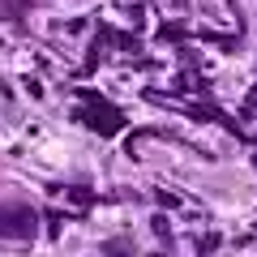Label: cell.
Here are the masks:
<instances>
[{
	"instance_id": "6da1fadb",
	"label": "cell",
	"mask_w": 257,
	"mask_h": 257,
	"mask_svg": "<svg viewBox=\"0 0 257 257\" xmlns=\"http://www.w3.org/2000/svg\"><path fill=\"white\" fill-rule=\"evenodd\" d=\"M39 214L26 202H0V236L5 240H35Z\"/></svg>"
},
{
	"instance_id": "7a4b0ae2",
	"label": "cell",
	"mask_w": 257,
	"mask_h": 257,
	"mask_svg": "<svg viewBox=\"0 0 257 257\" xmlns=\"http://www.w3.org/2000/svg\"><path fill=\"white\" fill-rule=\"evenodd\" d=\"M82 120L94 128V133H103V138H116L120 128H124V116H120L116 107H107V103H94L90 111H82Z\"/></svg>"
},
{
	"instance_id": "3957f363",
	"label": "cell",
	"mask_w": 257,
	"mask_h": 257,
	"mask_svg": "<svg viewBox=\"0 0 257 257\" xmlns=\"http://www.w3.org/2000/svg\"><path fill=\"white\" fill-rule=\"evenodd\" d=\"M69 202H77V206H90V193H86V189H69Z\"/></svg>"
}]
</instances>
